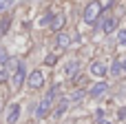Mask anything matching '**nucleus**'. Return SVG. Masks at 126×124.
Returning a JSON list of instances; mask_svg holds the SVG:
<instances>
[{
	"mask_svg": "<svg viewBox=\"0 0 126 124\" xmlns=\"http://www.w3.org/2000/svg\"><path fill=\"white\" fill-rule=\"evenodd\" d=\"M102 11H104L102 2H100V0H91V2L86 4V9H84L82 18H84V22H86V24H95V20L102 16Z\"/></svg>",
	"mask_w": 126,
	"mask_h": 124,
	"instance_id": "f257e3e1",
	"label": "nucleus"
},
{
	"mask_svg": "<svg viewBox=\"0 0 126 124\" xmlns=\"http://www.w3.org/2000/svg\"><path fill=\"white\" fill-rule=\"evenodd\" d=\"M27 84H29L31 89H42V87H44V75H42V71H33V73H29Z\"/></svg>",
	"mask_w": 126,
	"mask_h": 124,
	"instance_id": "f03ea898",
	"label": "nucleus"
},
{
	"mask_svg": "<svg viewBox=\"0 0 126 124\" xmlns=\"http://www.w3.org/2000/svg\"><path fill=\"white\" fill-rule=\"evenodd\" d=\"M11 80H13V87H16V89L24 82V64H22V62L16 64V71H13V78H11Z\"/></svg>",
	"mask_w": 126,
	"mask_h": 124,
	"instance_id": "7ed1b4c3",
	"label": "nucleus"
},
{
	"mask_svg": "<svg viewBox=\"0 0 126 124\" xmlns=\"http://www.w3.org/2000/svg\"><path fill=\"white\" fill-rule=\"evenodd\" d=\"M51 104H53V102L44 98V100L40 102V106H38V111H35V118H47V115H49V111H51Z\"/></svg>",
	"mask_w": 126,
	"mask_h": 124,
	"instance_id": "20e7f679",
	"label": "nucleus"
},
{
	"mask_svg": "<svg viewBox=\"0 0 126 124\" xmlns=\"http://www.w3.org/2000/svg\"><path fill=\"white\" fill-rule=\"evenodd\" d=\"M18 120H20V106H18V104H11V106H9V113H7V122L16 124Z\"/></svg>",
	"mask_w": 126,
	"mask_h": 124,
	"instance_id": "39448f33",
	"label": "nucleus"
},
{
	"mask_svg": "<svg viewBox=\"0 0 126 124\" xmlns=\"http://www.w3.org/2000/svg\"><path fill=\"white\" fill-rule=\"evenodd\" d=\"M64 20H66L64 13H55V16L51 18V29H53V31H60V29L64 27Z\"/></svg>",
	"mask_w": 126,
	"mask_h": 124,
	"instance_id": "423d86ee",
	"label": "nucleus"
},
{
	"mask_svg": "<svg viewBox=\"0 0 126 124\" xmlns=\"http://www.w3.org/2000/svg\"><path fill=\"white\" fill-rule=\"evenodd\" d=\"M115 29H117V18H106L102 22V31L104 33H113Z\"/></svg>",
	"mask_w": 126,
	"mask_h": 124,
	"instance_id": "0eeeda50",
	"label": "nucleus"
},
{
	"mask_svg": "<svg viewBox=\"0 0 126 124\" xmlns=\"http://www.w3.org/2000/svg\"><path fill=\"white\" fill-rule=\"evenodd\" d=\"M55 42H58V47H60V49H66V47L71 44V35H69V33H64V31H58Z\"/></svg>",
	"mask_w": 126,
	"mask_h": 124,
	"instance_id": "6e6552de",
	"label": "nucleus"
},
{
	"mask_svg": "<svg viewBox=\"0 0 126 124\" xmlns=\"http://www.w3.org/2000/svg\"><path fill=\"white\" fill-rule=\"evenodd\" d=\"M91 73H93V75H97V78H104V75L109 73V69H106L102 62H93V64H91Z\"/></svg>",
	"mask_w": 126,
	"mask_h": 124,
	"instance_id": "1a4fd4ad",
	"label": "nucleus"
},
{
	"mask_svg": "<svg viewBox=\"0 0 126 124\" xmlns=\"http://www.w3.org/2000/svg\"><path fill=\"white\" fill-rule=\"evenodd\" d=\"M109 89V84L106 82H97L95 87H91V91H89V95H93V98H97V95H102L104 91Z\"/></svg>",
	"mask_w": 126,
	"mask_h": 124,
	"instance_id": "9d476101",
	"label": "nucleus"
},
{
	"mask_svg": "<svg viewBox=\"0 0 126 124\" xmlns=\"http://www.w3.org/2000/svg\"><path fill=\"white\" fill-rule=\"evenodd\" d=\"M66 106H69V98H66V100H62V102L58 104V109L53 111V118H62V115H64V111H66Z\"/></svg>",
	"mask_w": 126,
	"mask_h": 124,
	"instance_id": "9b49d317",
	"label": "nucleus"
},
{
	"mask_svg": "<svg viewBox=\"0 0 126 124\" xmlns=\"http://www.w3.org/2000/svg\"><path fill=\"white\" fill-rule=\"evenodd\" d=\"M78 69H80V64H78V62H75V60H71V62H69V64H66V69H64V71H66V75H69V78H73V75H75V71H78Z\"/></svg>",
	"mask_w": 126,
	"mask_h": 124,
	"instance_id": "f8f14e48",
	"label": "nucleus"
},
{
	"mask_svg": "<svg viewBox=\"0 0 126 124\" xmlns=\"http://www.w3.org/2000/svg\"><path fill=\"white\" fill-rule=\"evenodd\" d=\"M9 24H11V18H2L0 20V35H4L9 31Z\"/></svg>",
	"mask_w": 126,
	"mask_h": 124,
	"instance_id": "ddd939ff",
	"label": "nucleus"
},
{
	"mask_svg": "<svg viewBox=\"0 0 126 124\" xmlns=\"http://www.w3.org/2000/svg\"><path fill=\"white\" fill-rule=\"evenodd\" d=\"M9 80V71H7V62H0V82Z\"/></svg>",
	"mask_w": 126,
	"mask_h": 124,
	"instance_id": "4468645a",
	"label": "nucleus"
},
{
	"mask_svg": "<svg viewBox=\"0 0 126 124\" xmlns=\"http://www.w3.org/2000/svg\"><path fill=\"white\" fill-rule=\"evenodd\" d=\"M84 95H86V91H73V93L69 95V100H73V102H80Z\"/></svg>",
	"mask_w": 126,
	"mask_h": 124,
	"instance_id": "2eb2a0df",
	"label": "nucleus"
},
{
	"mask_svg": "<svg viewBox=\"0 0 126 124\" xmlns=\"http://www.w3.org/2000/svg\"><path fill=\"white\" fill-rule=\"evenodd\" d=\"M111 73H113V75H120V73H122V62H120V60H115V62H113Z\"/></svg>",
	"mask_w": 126,
	"mask_h": 124,
	"instance_id": "dca6fc26",
	"label": "nucleus"
},
{
	"mask_svg": "<svg viewBox=\"0 0 126 124\" xmlns=\"http://www.w3.org/2000/svg\"><path fill=\"white\" fill-rule=\"evenodd\" d=\"M58 93H60V84H55V87H53V89H51V91H49V93H47V100H51V102H53V100H55V95H58Z\"/></svg>",
	"mask_w": 126,
	"mask_h": 124,
	"instance_id": "f3484780",
	"label": "nucleus"
},
{
	"mask_svg": "<svg viewBox=\"0 0 126 124\" xmlns=\"http://www.w3.org/2000/svg\"><path fill=\"white\" fill-rule=\"evenodd\" d=\"M117 42H120V44H126V29H122V31L117 33Z\"/></svg>",
	"mask_w": 126,
	"mask_h": 124,
	"instance_id": "a211bd4d",
	"label": "nucleus"
},
{
	"mask_svg": "<svg viewBox=\"0 0 126 124\" xmlns=\"http://www.w3.org/2000/svg\"><path fill=\"white\" fill-rule=\"evenodd\" d=\"M55 60H58L55 55H47V60H44V64H49V67H53V64H55Z\"/></svg>",
	"mask_w": 126,
	"mask_h": 124,
	"instance_id": "6ab92c4d",
	"label": "nucleus"
},
{
	"mask_svg": "<svg viewBox=\"0 0 126 124\" xmlns=\"http://www.w3.org/2000/svg\"><path fill=\"white\" fill-rule=\"evenodd\" d=\"M0 62H7V53H4L2 47H0Z\"/></svg>",
	"mask_w": 126,
	"mask_h": 124,
	"instance_id": "aec40b11",
	"label": "nucleus"
},
{
	"mask_svg": "<svg viewBox=\"0 0 126 124\" xmlns=\"http://www.w3.org/2000/svg\"><path fill=\"white\" fill-rule=\"evenodd\" d=\"M126 118V109H120V120H124Z\"/></svg>",
	"mask_w": 126,
	"mask_h": 124,
	"instance_id": "412c9836",
	"label": "nucleus"
},
{
	"mask_svg": "<svg viewBox=\"0 0 126 124\" xmlns=\"http://www.w3.org/2000/svg\"><path fill=\"white\" fill-rule=\"evenodd\" d=\"M97 122H100V124H109V122H106V120H104V118H102V115L97 118Z\"/></svg>",
	"mask_w": 126,
	"mask_h": 124,
	"instance_id": "4be33fe9",
	"label": "nucleus"
},
{
	"mask_svg": "<svg viewBox=\"0 0 126 124\" xmlns=\"http://www.w3.org/2000/svg\"><path fill=\"white\" fill-rule=\"evenodd\" d=\"M122 73H126V58H124V62H122Z\"/></svg>",
	"mask_w": 126,
	"mask_h": 124,
	"instance_id": "5701e85b",
	"label": "nucleus"
}]
</instances>
